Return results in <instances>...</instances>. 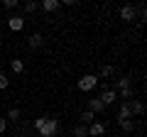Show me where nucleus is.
Masks as SVG:
<instances>
[{
	"instance_id": "6ab92c4d",
	"label": "nucleus",
	"mask_w": 147,
	"mask_h": 137,
	"mask_svg": "<svg viewBox=\"0 0 147 137\" xmlns=\"http://www.w3.org/2000/svg\"><path fill=\"white\" fill-rule=\"evenodd\" d=\"M81 120H84V122H91V120H93V113H91V110H86L84 115H81Z\"/></svg>"
},
{
	"instance_id": "423d86ee",
	"label": "nucleus",
	"mask_w": 147,
	"mask_h": 137,
	"mask_svg": "<svg viewBox=\"0 0 147 137\" xmlns=\"http://www.w3.org/2000/svg\"><path fill=\"white\" fill-rule=\"evenodd\" d=\"M100 103H103V105H110V103H113V100H115V91H110V88H105L103 93H100Z\"/></svg>"
},
{
	"instance_id": "f257e3e1",
	"label": "nucleus",
	"mask_w": 147,
	"mask_h": 137,
	"mask_svg": "<svg viewBox=\"0 0 147 137\" xmlns=\"http://www.w3.org/2000/svg\"><path fill=\"white\" fill-rule=\"evenodd\" d=\"M34 127L39 130V135H42V137H52L54 132H57V120H54V118H37Z\"/></svg>"
},
{
	"instance_id": "a211bd4d",
	"label": "nucleus",
	"mask_w": 147,
	"mask_h": 137,
	"mask_svg": "<svg viewBox=\"0 0 147 137\" xmlns=\"http://www.w3.org/2000/svg\"><path fill=\"white\" fill-rule=\"evenodd\" d=\"M7 118H10V120H17V118H20V110H17V108H12V110L7 113Z\"/></svg>"
},
{
	"instance_id": "0eeeda50",
	"label": "nucleus",
	"mask_w": 147,
	"mask_h": 137,
	"mask_svg": "<svg viewBox=\"0 0 147 137\" xmlns=\"http://www.w3.org/2000/svg\"><path fill=\"white\" fill-rule=\"evenodd\" d=\"M120 17H123V20H127V22L135 20V7H132V5H123L120 7Z\"/></svg>"
},
{
	"instance_id": "f8f14e48",
	"label": "nucleus",
	"mask_w": 147,
	"mask_h": 137,
	"mask_svg": "<svg viewBox=\"0 0 147 137\" xmlns=\"http://www.w3.org/2000/svg\"><path fill=\"white\" fill-rule=\"evenodd\" d=\"M42 7H44V10H49V12H54V10H59V0H44Z\"/></svg>"
},
{
	"instance_id": "ddd939ff",
	"label": "nucleus",
	"mask_w": 147,
	"mask_h": 137,
	"mask_svg": "<svg viewBox=\"0 0 147 137\" xmlns=\"http://www.w3.org/2000/svg\"><path fill=\"white\" fill-rule=\"evenodd\" d=\"M27 44H30L32 49H37V47H42V34H32V37H30V42H27Z\"/></svg>"
},
{
	"instance_id": "9d476101",
	"label": "nucleus",
	"mask_w": 147,
	"mask_h": 137,
	"mask_svg": "<svg viewBox=\"0 0 147 137\" xmlns=\"http://www.w3.org/2000/svg\"><path fill=\"white\" fill-rule=\"evenodd\" d=\"M10 68L15 71V74H22V71H25V64H22V59H12V61H10Z\"/></svg>"
},
{
	"instance_id": "f03ea898",
	"label": "nucleus",
	"mask_w": 147,
	"mask_h": 137,
	"mask_svg": "<svg viewBox=\"0 0 147 137\" xmlns=\"http://www.w3.org/2000/svg\"><path fill=\"white\" fill-rule=\"evenodd\" d=\"M96 86H98V76H93V74H86V76L79 79V88L81 91H93Z\"/></svg>"
},
{
	"instance_id": "2eb2a0df",
	"label": "nucleus",
	"mask_w": 147,
	"mask_h": 137,
	"mask_svg": "<svg viewBox=\"0 0 147 137\" xmlns=\"http://www.w3.org/2000/svg\"><path fill=\"white\" fill-rule=\"evenodd\" d=\"M7 86H10V81H7V76H3V74H0V91H5Z\"/></svg>"
},
{
	"instance_id": "6e6552de",
	"label": "nucleus",
	"mask_w": 147,
	"mask_h": 137,
	"mask_svg": "<svg viewBox=\"0 0 147 137\" xmlns=\"http://www.w3.org/2000/svg\"><path fill=\"white\" fill-rule=\"evenodd\" d=\"M88 110H91V113H100V110H105V105L100 103L98 98H91V100H88Z\"/></svg>"
},
{
	"instance_id": "aec40b11",
	"label": "nucleus",
	"mask_w": 147,
	"mask_h": 137,
	"mask_svg": "<svg viewBox=\"0 0 147 137\" xmlns=\"http://www.w3.org/2000/svg\"><path fill=\"white\" fill-rule=\"evenodd\" d=\"M37 7H39V5H37V3H25V10H27V12H34Z\"/></svg>"
},
{
	"instance_id": "dca6fc26",
	"label": "nucleus",
	"mask_w": 147,
	"mask_h": 137,
	"mask_svg": "<svg viewBox=\"0 0 147 137\" xmlns=\"http://www.w3.org/2000/svg\"><path fill=\"white\" fill-rule=\"evenodd\" d=\"M120 127H123V130H127V132H130V130H132V120H120Z\"/></svg>"
},
{
	"instance_id": "4468645a",
	"label": "nucleus",
	"mask_w": 147,
	"mask_h": 137,
	"mask_svg": "<svg viewBox=\"0 0 147 137\" xmlns=\"http://www.w3.org/2000/svg\"><path fill=\"white\" fill-rule=\"evenodd\" d=\"M74 135H76V137H88V127H86V125H79L76 130H74Z\"/></svg>"
},
{
	"instance_id": "f3484780",
	"label": "nucleus",
	"mask_w": 147,
	"mask_h": 137,
	"mask_svg": "<svg viewBox=\"0 0 147 137\" xmlns=\"http://www.w3.org/2000/svg\"><path fill=\"white\" fill-rule=\"evenodd\" d=\"M113 74V66H108V64H105L103 68H100V76H110Z\"/></svg>"
},
{
	"instance_id": "412c9836",
	"label": "nucleus",
	"mask_w": 147,
	"mask_h": 137,
	"mask_svg": "<svg viewBox=\"0 0 147 137\" xmlns=\"http://www.w3.org/2000/svg\"><path fill=\"white\" fill-rule=\"evenodd\" d=\"M5 7H7V10H12V7H17V0H5Z\"/></svg>"
},
{
	"instance_id": "39448f33",
	"label": "nucleus",
	"mask_w": 147,
	"mask_h": 137,
	"mask_svg": "<svg viewBox=\"0 0 147 137\" xmlns=\"http://www.w3.org/2000/svg\"><path fill=\"white\" fill-rule=\"evenodd\" d=\"M7 27H10V30L12 32H20L22 30V27H25V20H22V17H10V20H7Z\"/></svg>"
},
{
	"instance_id": "20e7f679",
	"label": "nucleus",
	"mask_w": 147,
	"mask_h": 137,
	"mask_svg": "<svg viewBox=\"0 0 147 137\" xmlns=\"http://www.w3.org/2000/svg\"><path fill=\"white\" fill-rule=\"evenodd\" d=\"M103 132H105V125H103V122H91V125H88V135H91V137H100Z\"/></svg>"
},
{
	"instance_id": "1a4fd4ad",
	"label": "nucleus",
	"mask_w": 147,
	"mask_h": 137,
	"mask_svg": "<svg viewBox=\"0 0 147 137\" xmlns=\"http://www.w3.org/2000/svg\"><path fill=\"white\" fill-rule=\"evenodd\" d=\"M130 103H123L120 105V113H118V120H130Z\"/></svg>"
},
{
	"instance_id": "7ed1b4c3",
	"label": "nucleus",
	"mask_w": 147,
	"mask_h": 137,
	"mask_svg": "<svg viewBox=\"0 0 147 137\" xmlns=\"http://www.w3.org/2000/svg\"><path fill=\"white\" fill-rule=\"evenodd\" d=\"M118 88H120V95L123 98H130L132 91H130V79H120L118 81Z\"/></svg>"
},
{
	"instance_id": "9b49d317",
	"label": "nucleus",
	"mask_w": 147,
	"mask_h": 137,
	"mask_svg": "<svg viewBox=\"0 0 147 137\" xmlns=\"http://www.w3.org/2000/svg\"><path fill=\"white\" fill-rule=\"evenodd\" d=\"M130 113H135V115H142V113H145V103H142V100H135V103L130 105Z\"/></svg>"
},
{
	"instance_id": "4be33fe9",
	"label": "nucleus",
	"mask_w": 147,
	"mask_h": 137,
	"mask_svg": "<svg viewBox=\"0 0 147 137\" xmlns=\"http://www.w3.org/2000/svg\"><path fill=\"white\" fill-rule=\"evenodd\" d=\"M5 127H7V122H5V118H0V132H5Z\"/></svg>"
}]
</instances>
